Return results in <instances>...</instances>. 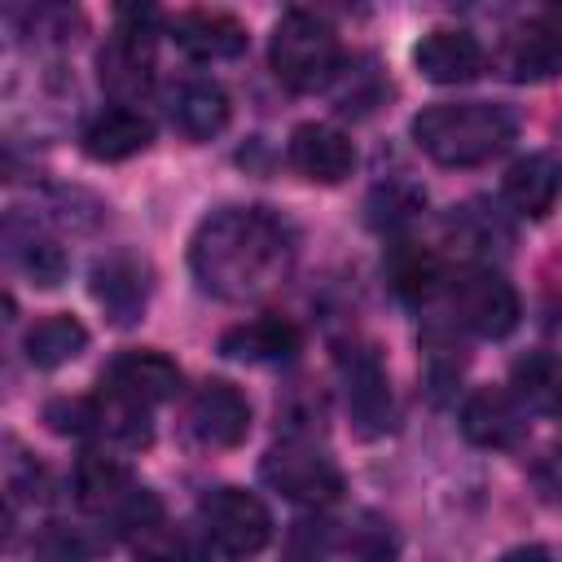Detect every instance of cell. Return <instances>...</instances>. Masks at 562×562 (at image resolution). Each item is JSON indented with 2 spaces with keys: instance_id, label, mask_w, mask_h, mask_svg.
<instances>
[{
  "instance_id": "1",
  "label": "cell",
  "mask_w": 562,
  "mask_h": 562,
  "mask_svg": "<svg viewBox=\"0 0 562 562\" xmlns=\"http://www.w3.org/2000/svg\"><path fill=\"white\" fill-rule=\"evenodd\" d=\"M299 255L294 224L268 206H220L211 211L189 241L193 281L224 299L246 303L277 290Z\"/></svg>"
},
{
  "instance_id": "2",
  "label": "cell",
  "mask_w": 562,
  "mask_h": 562,
  "mask_svg": "<svg viewBox=\"0 0 562 562\" xmlns=\"http://www.w3.org/2000/svg\"><path fill=\"white\" fill-rule=\"evenodd\" d=\"M518 136V114L496 101H439L413 119V140L439 167H479L505 154Z\"/></svg>"
},
{
  "instance_id": "3",
  "label": "cell",
  "mask_w": 562,
  "mask_h": 562,
  "mask_svg": "<svg viewBox=\"0 0 562 562\" xmlns=\"http://www.w3.org/2000/svg\"><path fill=\"white\" fill-rule=\"evenodd\" d=\"M268 61L290 92H325L342 75V44L321 13L285 9L272 26Z\"/></svg>"
},
{
  "instance_id": "4",
  "label": "cell",
  "mask_w": 562,
  "mask_h": 562,
  "mask_svg": "<svg viewBox=\"0 0 562 562\" xmlns=\"http://www.w3.org/2000/svg\"><path fill=\"white\" fill-rule=\"evenodd\" d=\"M70 487H75L79 509H88V514H97V518H110V522L123 527L127 536L162 518L158 496H154L149 487H140V483L132 479V470H127L123 461H114V457H101V452L79 457Z\"/></svg>"
},
{
  "instance_id": "5",
  "label": "cell",
  "mask_w": 562,
  "mask_h": 562,
  "mask_svg": "<svg viewBox=\"0 0 562 562\" xmlns=\"http://www.w3.org/2000/svg\"><path fill=\"white\" fill-rule=\"evenodd\" d=\"M198 527L215 558L224 562H250L272 540V514L268 505L246 487H215L198 501Z\"/></svg>"
},
{
  "instance_id": "6",
  "label": "cell",
  "mask_w": 562,
  "mask_h": 562,
  "mask_svg": "<svg viewBox=\"0 0 562 562\" xmlns=\"http://www.w3.org/2000/svg\"><path fill=\"white\" fill-rule=\"evenodd\" d=\"M259 474H263V483L272 492H281L294 505L321 509V505H334L342 496V470H338V461L325 448H316L307 435H290V439L272 443L268 457H263V465H259Z\"/></svg>"
},
{
  "instance_id": "7",
  "label": "cell",
  "mask_w": 562,
  "mask_h": 562,
  "mask_svg": "<svg viewBox=\"0 0 562 562\" xmlns=\"http://www.w3.org/2000/svg\"><path fill=\"white\" fill-rule=\"evenodd\" d=\"M154 18L149 9H123L114 35L105 40V48L97 53V70H101V88L110 97H119V105L136 101L140 92H149L154 83Z\"/></svg>"
},
{
  "instance_id": "8",
  "label": "cell",
  "mask_w": 562,
  "mask_h": 562,
  "mask_svg": "<svg viewBox=\"0 0 562 562\" xmlns=\"http://www.w3.org/2000/svg\"><path fill=\"white\" fill-rule=\"evenodd\" d=\"M443 294H448L452 321L461 329H470L474 338H505L522 316L518 290L492 268H465V272L448 277Z\"/></svg>"
},
{
  "instance_id": "9",
  "label": "cell",
  "mask_w": 562,
  "mask_h": 562,
  "mask_svg": "<svg viewBox=\"0 0 562 562\" xmlns=\"http://www.w3.org/2000/svg\"><path fill=\"white\" fill-rule=\"evenodd\" d=\"M184 430L198 448H237L250 435V400L224 382V378H206L184 408Z\"/></svg>"
},
{
  "instance_id": "10",
  "label": "cell",
  "mask_w": 562,
  "mask_h": 562,
  "mask_svg": "<svg viewBox=\"0 0 562 562\" xmlns=\"http://www.w3.org/2000/svg\"><path fill=\"white\" fill-rule=\"evenodd\" d=\"M149 290H154V272L132 250H110L105 259L92 263V299L114 325L140 321L149 307Z\"/></svg>"
},
{
  "instance_id": "11",
  "label": "cell",
  "mask_w": 562,
  "mask_h": 562,
  "mask_svg": "<svg viewBox=\"0 0 562 562\" xmlns=\"http://www.w3.org/2000/svg\"><path fill=\"white\" fill-rule=\"evenodd\" d=\"M342 369V391H347V413L360 435H382L391 426V382L382 369V356L373 347H347L338 356Z\"/></svg>"
},
{
  "instance_id": "12",
  "label": "cell",
  "mask_w": 562,
  "mask_h": 562,
  "mask_svg": "<svg viewBox=\"0 0 562 562\" xmlns=\"http://www.w3.org/2000/svg\"><path fill=\"white\" fill-rule=\"evenodd\" d=\"M101 386L140 408H154L180 391V364L154 347H132V351H119L101 369Z\"/></svg>"
},
{
  "instance_id": "13",
  "label": "cell",
  "mask_w": 562,
  "mask_h": 562,
  "mask_svg": "<svg viewBox=\"0 0 562 562\" xmlns=\"http://www.w3.org/2000/svg\"><path fill=\"white\" fill-rule=\"evenodd\" d=\"M461 435L479 448H518L527 435V408L509 386H479L461 404Z\"/></svg>"
},
{
  "instance_id": "14",
  "label": "cell",
  "mask_w": 562,
  "mask_h": 562,
  "mask_svg": "<svg viewBox=\"0 0 562 562\" xmlns=\"http://www.w3.org/2000/svg\"><path fill=\"white\" fill-rule=\"evenodd\" d=\"M290 167L312 184H338L356 171V145L329 123H299L285 145Z\"/></svg>"
},
{
  "instance_id": "15",
  "label": "cell",
  "mask_w": 562,
  "mask_h": 562,
  "mask_svg": "<svg viewBox=\"0 0 562 562\" xmlns=\"http://www.w3.org/2000/svg\"><path fill=\"white\" fill-rule=\"evenodd\" d=\"M171 40L193 61H228L246 53V26L224 9H189L171 22Z\"/></svg>"
},
{
  "instance_id": "16",
  "label": "cell",
  "mask_w": 562,
  "mask_h": 562,
  "mask_svg": "<svg viewBox=\"0 0 562 562\" xmlns=\"http://www.w3.org/2000/svg\"><path fill=\"white\" fill-rule=\"evenodd\" d=\"M413 66L430 83H465L483 70V44L461 26H435L417 40Z\"/></svg>"
},
{
  "instance_id": "17",
  "label": "cell",
  "mask_w": 562,
  "mask_h": 562,
  "mask_svg": "<svg viewBox=\"0 0 562 562\" xmlns=\"http://www.w3.org/2000/svg\"><path fill=\"white\" fill-rule=\"evenodd\" d=\"M299 347H303L299 325L281 316H255L220 334V351L241 364H285L299 356Z\"/></svg>"
},
{
  "instance_id": "18",
  "label": "cell",
  "mask_w": 562,
  "mask_h": 562,
  "mask_svg": "<svg viewBox=\"0 0 562 562\" xmlns=\"http://www.w3.org/2000/svg\"><path fill=\"white\" fill-rule=\"evenodd\" d=\"M167 114H171V123H176L180 136L211 140V136L224 132L233 105H228V92L220 83H211V79H184V83H176L167 92Z\"/></svg>"
},
{
  "instance_id": "19",
  "label": "cell",
  "mask_w": 562,
  "mask_h": 562,
  "mask_svg": "<svg viewBox=\"0 0 562 562\" xmlns=\"http://www.w3.org/2000/svg\"><path fill=\"white\" fill-rule=\"evenodd\" d=\"M79 140H83V154H88L92 162H123V158L149 149L154 123H149L140 110H132V105H110V110H101V114L83 127Z\"/></svg>"
},
{
  "instance_id": "20",
  "label": "cell",
  "mask_w": 562,
  "mask_h": 562,
  "mask_svg": "<svg viewBox=\"0 0 562 562\" xmlns=\"http://www.w3.org/2000/svg\"><path fill=\"white\" fill-rule=\"evenodd\" d=\"M505 202L527 215V220H544L553 211V202L562 198V162L553 154H527L505 171L501 184Z\"/></svg>"
},
{
  "instance_id": "21",
  "label": "cell",
  "mask_w": 562,
  "mask_h": 562,
  "mask_svg": "<svg viewBox=\"0 0 562 562\" xmlns=\"http://www.w3.org/2000/svg\"><path fill=\"white\" fill-rule=\"evenodd\" d=\"M4 250H9V263L31 281V285H44L53 290L61 277H66V250L40 233L35 224H22L18 211L4 220Z\"/></svg>"
},
{
  "instance_id": "22",
  "label": "cell",
  "mask_w": 562,
  "mask_h": 562,
  "mask_svg": "<svg viewBox=\"0 0 562 562\" xmlns=\"http://www.w3.org/2000/svg\"><path fill=\"white\" fill-rule=\"evenodd\" d=\"M386 281L404 303H430L435 294L448 290L443 259L417 241H395L386 250Z\"/></svg>"
},
{
  "instance_id": "23",
  "label": "cell",
  "mask_w": 562,
  "mask_h": 562,
  "mask_svg": "<svg viewBox=\"0 0 562 562\" xmlns=\"http://www.w3.org/2000/svg\"><path fill=\"white\" fill-rule=\"evenodd\" d=\"M509 79H549L562 70V22H531L505 44Z\"/></svg>"
},
{
  "instance_id": "24",
  "label": "cell",
  "mask_w": 562,
  "mask_h": 562,
  "mask_svg": "<svg viewBox=\"0 0 562 562\" xmlns=\"http://www.w3.org/2000/svg\"><path fill=\"white\" fill-rule=\"evenodd\" d=\"M509 391L522 400V408L562 417V356L558 351H527L509 369Z\"/></svg>"
},
{
  "instance_id": "25",
  "label": "cell",
  "mask_w": 562,
  "mask_h": 562,
  "mask_svg": "<svg viewBox=\"0 0 562 562\" xmlns=\"http://www.w3.org/2000/svg\"><path fill=\"white\" fill-rule=\"evenodd\" d=\"M83 347H88V329L66 312H53V316L35 321L22 338V351L35 369H61L75 356H83Z\"/></svg>"
},
{
  "instance_id": "26",
  "label": "cell",
  "mask_w": 562,
  "mask_h": 562,
  "mask_svg": "<svg viewBox=\"0 0 562 562\" xmlns=\"http://www.w3.org/2000/svg\"><path fill=\"white\" fill-rule=\"evenodd\" d=\"M92 435L114 443V448H145L149 443V408L114 395V391H97L92 395Z\"/></svg>"
},
{
  "instance_id": "27",
  "label": "cell",
  "mask_w": 562,
  "mask_h": 562,
  "mask_svg": "<svg viewBox=\"0 0 562 562\" xmlns=\"http://www.w3.org/2000/svg\"><path fill=\"white\" fill-rule=\"evenodd\" d=\"M426 206V193L408 180H386L369 193V224L373 228H400Z\"/></svg>"
},
{
  "instance_id": "28",
  "label": "cell",
  "mask_w": 562,
  "mask_h": 562,
  "mask_svg": "<svg viewBox=\"0 0 562 562\" xmlns=\"http://www.w3.org/2000/svg\"><path fill=\"white\" fill-rule=\"evenodd\" d=\"M101 544H105V536H92L88 527H70V522H48L35 536V553L44 562H88Z\"/></svg>"
},
{
  "instance_id": "29",
  "label": "cell",
  "mask_w": 562,
  "mask_h": 562,
  "mask_svg": "<svg viewBox=\"0 0 562 562\" xmlns=\"http://www.w3.org/2000/svg\"><path fill=\"white\" fill-rule=\"evenodd\" d=\"M132 549H136L140 562H193V558H198V553L189 549V540L167 527V518H158V522L132 531Z\"/></svg>"
},
{
  "instance_id": "30",
  "label": "cell",
  "mask_w": 562,
  "mask_h": 562,
  "mask_svg": "<svg viewBox=\"0 0 562 562\" xmlns=\"http://www.w3.org/2000/svg\"><path fill=\"white\" fill-rule=\"evenodd\" d=\"M44 422L57 435H92V400H53L44 408Z\"/></svg>"
},
{
  "instance_id": "31",
  "label": "cell",
  "mask_w": 562,
  "mask_h": 562,
  "mask_svg": "<svg viewBox=\"0 0 562 562\" xmlns=\"http://www.w3.org/2000/svg\"><path fill=\"white\" fill-rule=\"evenodd\" d=\"M496 562H549V553H544L540 544H518V549H509V553H501Z\"/></svg>"
}]
</instances>
